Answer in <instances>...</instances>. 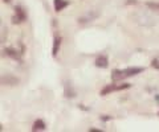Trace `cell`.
<instances>
[{"instance_id":"6da1fadb","label":"cell","mask_w":159,"mask_h":132,"mask_svg":"<svg viewBox=\"0 0 159 132\" xmlns=\"http://www.w3.org/2000/svg\"><path fill=\"white\" fill-rule=\"evenodd\" d=\"M143 71H145V67H137V66H130L123 70L114 69L111 71V79H113V82H118V81L125 79V78H130L137 74H141Z\"/></svg>"},{"instance_id":"7a4b0ae2","label":"cell","mask_w":159,"mask_h":132,"mask_svg":"<svg viewBox=\"0 0 159 132\" xmlns=\"http://www.w3.org/2000/svg\"><path fill=\"white\" fill-rule=\"evenodd\" d=\"M13 9H15V13L12 16V24L19 25V24H21L27 20V12L21 6H15Z\"/></svg>"},{"instance_id":"3957f363","label":"cell","mask_w":159,"mask_h":132,"mask_svg":"<svg viewBox=\"0 0 159 132\" xmlns=\"http://www.w3.org/2000/svg\"><path fill=\"white\" fill-rule=\"evenodd\" d=\"M4 54H6L7 57H9V58H12V60H15V61H17V62H23L24 49L17 50V49H15V48L7 46V48H4Z\"/></svg>"},{"instance_id":"277c9868","label":"cell","mask_w":159,"mask_h":132,"mask_svg":"<svg viewBox=\"0 0 159 132\" xmlns=\"http://www.w3.org/2000/svg\"><path fill=\"white\" fill-rule=\"evenodd\" d=\"M94 65H96L97 67H101V69H106V67L109 66V58H107V56H105V54L98 56L96 58V61H94Z\"/></svg>"},{"instance_id":"5b68a950","label":"cell","mask_w":159,"mask_h":132,"mask_svg":"<svg viewBox=\"0 0 159 132\" xmlns=\"http://www.w3.org/2000/svg\"><path fill=\"white\" fill-rule=\"evenodd\" d=\"M61 42H62L61 36H56V37H54V40H53V48H52V56L53 57H57L58 50H60V46H61Z\"/></svg>"},{"instance_id":"8992f818","label":"cell","mask_w":159,"mask_h":132,"mask_svg":"<svg viewBox=\"0 0 159 132\" xmlns=\"http://www.w3.org/2000/svg\"><path fill=\"white\" fill-rule=\"evenodd\" d=\"M53 6H54V11L61 12L64 8H66L69 6V2L68 0H53Z\"/></svg>"},{"instance_id":"52a82bcc","label":"cell","mask_w":159,"mask_h":132,"mask_svg":"<svg viewBox=\"0 0 159 132\" xmlns=\"http://www.w3.org/2000/svg\"><path fill=\"white\" fill-rule=\"evenodd\" d=\"M2 83L3 85H8V86H13V85H17L19 83V79L13 75H3L2 77Z\"/></svg>"},{"instance_id":"ba28073f","label":"cell","mask_w":159,"mask_h":132,"mask_svg":"<svg viewBox=\"0 0 159 132\" xmlns=\"http://www.w3.org/2000/svg\"><path fill=\"white\" fill-rule=\"evenodd\" d=\"M45 128H47V127H45V121H44L43 119L34 120L33 127H32V130H33V131H44Z\"/></svg>"},{"instance_id":"9c48e42d","label":"cell","mask_w":159,"mask_h":132,"mask_svg":"<svg viewBox=\"0 0 159 132\" xmlns=\"http://www.w3.org/2000/svg\"><path fill=\"white\" fill-rule=\"evenodd\" d=\"M113 91H117V85H116V83L106 85V86L101 90V95H102V96H105V95L110 94V92H113Z\"/></svg>"},{"instance_id":"30bf717a","label":"cell","mask_w":159,"mask_h":132,"mask_svg":"<svg viewBox=\"0 0 159 132\" xmlns=\"http://www.w3.org/2000/svg\"><path fill=\"white\" fill-rule=\"evenodd\" d=\"M97 16V13H94V12H89L86 16H84V17H81V19H78V23L80 24H85V23H89L90 20H93L94 17Z\"/></svg>"},{"instance_id":"8fae6325","label":"cell","mask_w":159,"mask_h":132,"mask_svg":"<svg viewBox=\"0 0 159 132\" xmlns=\"http://www.w3.org/2000/svg\"><path fill=\"white\" fill-rule=\"evenodd\" d=\"M151 66L154 67V69L159 70V56H157L155 58H152V61H151Z\"/></svg>"},{"instance_id":"7c38bea8","label":"cell","mask_w":159,"mask_h":132,"mask_svg":"<svg viewBox=\"0 0 159 132\" xmlns=\"http://www.w3.org/2000/svg\"><path fill=\"white\" fill-rule=\"evenodd\" d=\"M146 6L148 7V8H151V9H154V11H159V3H146Z\"/></svg>"},{"instance_id":"4fadbf2b","label":"cell","mask_w":159,"mask_h":132,"mask_svg":"<svg viewBox=\"0 0 159 132\" xmlns=\"http://www.w3.org/2000/svg\"><path fill=\"white\" fill-rule=\"evenodd\" d=\"M111 119V116H109V115H102L101 116V120L102 121H107V120H110Z\"/></svg>"},{"instance_id":"5bb4252c","label":"cell","mask_w":159,"mask_h":132,"mask_svg":"<svg viewBox=\"0 0 159 132\" xmlns=\"http://www.w3.org/2000/svg\"><path fill=\"white\" fill-rule=\"evenodd\" d=\"M126 4H137V0H126Z\"/></svg>"},{"instance_id":"9a60e30c","label":"cell","mask_w":159,"mask_h":132,"mask_svg":"<svg viewBox=\"0 0 159 132\" xmlns=\"http://www.w3.org/2000/svg\"><path fill=\"white\" fill-rule=\"evenodd\" d=\"M90 132H102V131L98 128H90Z\"/></svg>"},{"instance_id":"2e32d148","label":"cell","mask_w":159,"mask_h":132,"mask_svg":"<svg viewBox=\"0 0 159 132\" xmlns=\"http://www.w3.org/2000/svg\"><path fill=\"white\" fill-rule=\"evenodd\" d=\"M3 2H4V3H6V4H9V3H11V2H12V0H3Z\"/></svg>"},{"instance_id":"e0dca14e","label":"cell","mask_w":159,"mask_h":132,"mask_svg":"<svg viewBox=\"0 0 159 132\" xmlns=\"http://www.w3.org/2000/svg\"><path fill=\"white\" fill-rule=\"evenodd\" d=\"M158 115H159V112H158Z\"/></svg>"}]
</instances>
